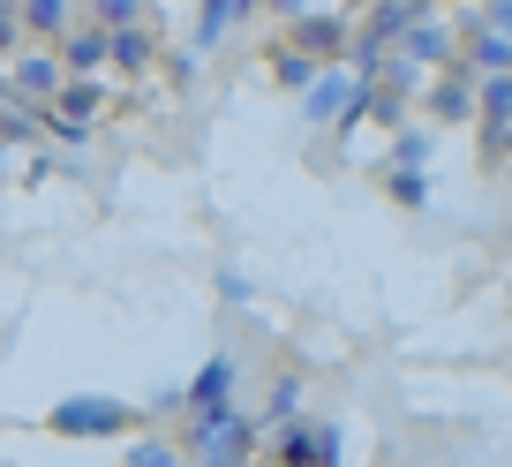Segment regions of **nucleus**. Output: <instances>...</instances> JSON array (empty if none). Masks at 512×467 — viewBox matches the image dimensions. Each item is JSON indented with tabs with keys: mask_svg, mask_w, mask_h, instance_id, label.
Instances as JSON below:
<instances>
[{
	"mask_svg": "<svg viewBox=\"0 0 512 467\" xmlns=\"http://www.w3.org/2000/svg\"><path fill=\"white\" fill-rule=\"evenodd\" d=\"M53 430H61V437H121V430H128V407L83 392V400H61V407H53Z\"/></svg>",
	"mask_w": 512,
	"mask_h": 467,
	"instance_id": "f257e3e1",
	"label": "nucleus"
},
{
	"mask_svg": "<svg viewBox=\"0 0 512 467\" xmlns=\"http://www.w3.org/2000/svg\"><path fill=\"white\" fill-rule=\"evenodd\" d=\"M234 355H211L204 370H196V385H189V415L196 422H211V415H234Z\"/></svg>",
	"mask_w": 512,
	"mask_h": 467,
	"instance_id": "f03ea898",
	"label": "nucleus"
},
{
	"mask_svg": "<svg viewBox=\"0 0 512 467\" xmlns=\"http://www.w3.org/2000/svg\"><path fill=\"white\" fill-rule=\"evenodd\" d=\"M362 106V76H317L302 98V121H339V113Z\"/></svg>",
	"mask_w": 512,
	"mask_h": 467,
	"instance_id": "7ed1b4c3",
	"label": "nucleus"
},
{
	"mask_svg": "<svg viewBox=\"0 0 512 467\" xmlns=\"http://www.w3.org/2000/svg\"><path fill=\"white\" fill-rule=\"evenodd\" d=\"M61 83H68V68H61V53H23L16 68H8V91L16 98H61Z\"/></svg>",
	"mask_w": 512,
	"mask_h": 467,
	"instance_id": "20e7f679",
	"label": "nucleus"
},
{
	"mask_svg": "<svg viewBox=\"0 0 512 467\" xmlns=\"http://www.w3.org/2000/svg\"><path fill=\"white\" fill-rule=\"evenodd\" d=\"M53 53H61V68H68V76H98V68L113 61V31H98V23H91V31H68Z\"/></svg>",
	"mask_w": 512,
	"mask_h": 467,
	"instance_id": "39448f33",
	"label": "nucleus"
},
{
	"mask_svg": "<svg viewBox=\"0 0 512 467\" xmlns=\"http://www.w3.org/2000/svg\"><path fill=\"white\" fill-rule=\"evenodd\" d=\"M460 68L467 76H512V38H497V31H467V46H460Z\"/></svg>",
	"mask_w": 512,
	"mask_h": 467,
	"instance_id": "423d86ee",
	"label": "nucleus"
},
{
	"mask_svg": "<svg viewBox=\"0 0 512 467\" xmlns=\"http://www.w3.org/2000/svg\"><path fill=\"white\" fill-rule=\"evenodd\" d=\"M430 113L437 121H475V76H467V68H445V76L430 83Z\"/></svg>",
	"mask_w": 512,
	"mask_h": 467,
	"instance_id": "0eeeda50",
	"label": "nucleus"
},
{
	"mask_svg": "<svg viewBox=\"0 0 512 467\" xmlns=\"http://www.w3.org/2000/svg\"><path fill=\"white\" fill-rule=\"evenodd\" d=\"M347 46V16H302L294 23V46L287 53H309V61H324V53Z\"/></svg>",
	"mask_w": 512,
	"mask_h": 467,
	"instance_id": "6e6552de",
	"label": "nucleus"
},
{
	"mask_svg": "<svg viewBox=\"0 0 512 467\" xmlns=\"http://www.w3.org/2000/svg\"><path fill=\"white\" fill-rule=\"evenodd\" d=\"M23 31L61 46V38L76 31V0H23Z\"/></svg>",
	"mask_w": 512,
	"mask_h": 467,
	"instance_id": "1a4fd4ad",
	"label": "nucleus"
},
{
	"mask_svg": "<svg viewBox=\"0 0 512 467\" xmlns=\"http://www.w3.org/2000/svg\"><path fill=\"white\" fill-rule=\"evenodd\" d=\"M400 53L415 68H452V31H437V23H415V31L400 38Z\"/></svg>",
	"mask_w": 512,
	"mask_h": 467,
	"instance_id": "9d476101",
	"label": "nucleus"
},
{
	"mask_svg": "<svg viewBox=\"0 0 512 467\" xmlns=\"http://www.w3.org/2000/svg\"><path fill=\"white\" fill-rule=\"evenodd\" d=\"M475 113L482 129H512V76H475Z\"/></svg>",
	"mask_w": 512,
	"mask_h": 467,
	"instance_id": "9b49d317",
	"label": "nucleus"
},
{
	"mask_svg": "<svg viewBox=\"0 0 512 467\" xmlns=\"http://www.w3.org/2000/svg\"><path fill=\"white\" fill-rule=\"evenodd\" d=\"M151 53H159V46H151V31H144V23H128V31H113V68H144Z\"/></svg>",
	"mask_w": 512,
	"mask_h": 467,
	"instance_id": "f8f14e48",
	"label": "nucleus"
},
{
	"mask_svg": "<svg viewBox=\"0 0 512 467\" xmlns=\"http://www.w3.org/2000/svg\"><path fill=\"white\" fill-rule=\"evenodd\" d=\"M98 31H128V23H144V0H91Z\"/></svg>",
	"mask_w": 512,
	"mask_h": 467,
	"instance_id": "ddd939ff",
	"label": "nucleus"
},
{
	"mask_svg": "<svg viewBox=\"0 0 512 467\" xmlns=\"http://www.w3.org/2000/svg\"><path fill=\"white\" fill-rule=\"evenodd\" d=\"M324 68L309 61V53H279V83H294V91H309V83H317Z\"/></svg>",
	"mask_w": 512,
	"mask_h": 467,
	"instance_id": "4468645a",
	"label": "nucleus"
},
{
	"mask_svg": "<svg viewBox=\"0 0 512 467\" xmlns=\"http://www.w3.org/2000/svg\"><path fill=\"white\" fill-rule=\"evenodd\" d=\"M392 196H400V204H422V196H430V181H422L415 166H392Z\"/></svg>",
	"mask_w": 512,
	"mask_h": 467,
	"instance_id": "2eb2a0df",
	"label": "nucleus"
},
{
	"mask_svg": "<svg viewBox=\"0 0 512 467\" xmlns=\"http://www.w3.org/2000/svg\"><path fill=\"white\" fill-rule=\"evenodd\" d=\"M128 467H181V452L151 437V445H136V452H128Z\"/></svg>",
	"mask_w": 512,
	"mask_h": 467,
	"instance_id": "dca6fc26",
	"label": "nucleus"
},
{
	"mask_svg": "<svg viewBox=\"0 0 512 467\" xmlns=\"http://www.w3.org/2000/svg\"><path fill=\"white\" fill-rule=\"evenodd\" d=\"M23 38V0H0V53Z\"/></svg>",
	"mask_w": 512,
	"mask_h": 467,
	"instance_id": "f3484780",
	"label": "nucleus"
},
{
	"mask_svg": "<svg viewBox=\"0 0 512 467\" xmlns=\"http://www.w3.org/2000/svg\"><path fill=\"white\" fill-rule=\"evenodd\" d=\"M482 31L512 38V0H482Z\"/></svg>",
	"mask_w": 512,
	"mask_h": 467,
	"instance_id": "a211bd4d",
	"label": "nucleus"
},
{
	"mask_svg": "<svg viewBox=\"0 0 512 467\" xmlns=\"http://www.w3.org/2000/svg\"><path fill=\"white\" fill-rule=\"evenodd\" d=\"M490 151H497V159H512V129H490Z\"/></svg>",
	"mask_w": 512,
	"mask_h": 467,
	"instance_id": "6ab92c4d",
	"label": "nucleus"
},
{
	"mask_svg": "<svg viewBox=\"0 0 512 467\" xmlns=\"http://www.w3.org/2000/svg\"><path fill=\"white\" fill-rule=\"evenodd\" d=\"M272 8H279V16H294V23H302V8H309V0H272Z\"/></svg>",
	"mask_w": 512,
	"mask_h": 467,
	"instance_id": "aec40b11",
	"label": "nucleus"
},
{
	"mask_svg": "<svg viewBox=\"0 0 512 467\" xmlns=\"http://www.w3.org/2000/svg\"><path fill=\"white\" fill-rule=\"evenodd\" d=\"M234 8H256V0H234Z\"/></svg>",
	"mask_w": 512,
	"mask_h": 467,
	"instance_id": "412c9836",
	"label": "nucleus"
}]
</instances>
